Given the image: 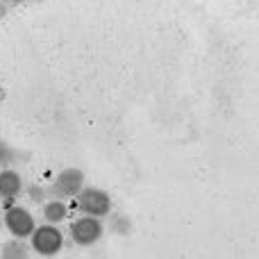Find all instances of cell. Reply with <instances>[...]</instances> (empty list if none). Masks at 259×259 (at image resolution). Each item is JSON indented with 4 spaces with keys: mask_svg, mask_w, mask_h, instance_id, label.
<instances>
[{
    "mask_svg": "<svg viewBox=\"0 0 259 259\" xmlns=\"http://www.w3.org/2000/svg\"><path fill=\"white\" fill-rule=\"evenodd\" d=\"M27 246L34 255L39 257H55L62 252L64 243H66V237H64L62 228L59 225H48V223H41L34 228V232L30 234L27 239Z\"/></svg>",
    "mask_w": 259,
    "mask_h": 259,
    "instance_id": "obj_1",
    "label": "cell"
},
{
    "mask_svg": "<svg viewBox=\"0 0 259 259\" xmlns=\"http://www.w3.org/2000/svg\"><path fill=\"white\" fill-rule=\"evenodd\" d=\"M75 207L80 209L82 216H94V219H107L112 214V196L105 189L98 187H84L75 196Z\"/></svg>",
    "mask_w": 259,
    "mask_h": 259,
    "instance_id": "obj_2",
    "label": "cell"
},
{
    "mask_svg": "<svg viewBox=\"0 0 259 259\" xmlns=\"http://www.w3.org/2000/svg\"><path fill=\"white\" fill-rule=\"evenodd\" d=\"M3 225L12 234V239L27 241L36 228V219L25 205H7L3 209Z\"/></svg>",
    "mask_w": 259,
    "mask_h": 259,
    "instance_id": "obj_3",
    "label": "cell"
},
{
    "mask_svg": "<svg viewBox=\"0 0 259 259\" xmlns=\"http://www.w3.org/2000/svg\"><path fill=\"white\" fill-rule=\"evenodd\" d=\"M105 234V223L94 216H77L68 225V237L77 248H91L103 239Z\"/></svg>",
    "mask_w": 259,
    "mask_h": 259,
    "instance_id": "obj_4",
    "label": "cell"
},
{
    "mask_svg": "<svg viewBox=\"0 0 259 259\" xmlns=\"http://www.w3.org/2000/svg\"><path fill=\"white\" fill-rule=\"evenodd\" d=\"M84 187V173L75 166H68L55 175L53 184L48 187V193L57 200H68V198H75Z\"/></svg>",
    "mask_w": 259,
    "mask_h": 259,
    "instance_id": "obj_5",
    "label": "cell"
},
{
    "mask_svg": "<svg viewBox=\"0 0 259 259\" xmlns=\"http://www.w3.org/2000/svg\"><path fill=\"white\" fill-rule=\"evenodd\" d=\"M25 191V180L12 166L0 168V200L3 202H14L16 198L23 196Z\"/></svg>",
    "mask_w": 259,
    "mask_h": 259,
    "instance_id": "obj_6",
    "label": "cell"
},
{
    "mask_svg": "<svg viewBox=\"0 0 259 259\" xmlns=\"http://www.w3.org/2000/svg\"><path fill=\"white\" fill-rule=\"evenodd\" d=\"M68 219V205L66 200H57V198H50L41 205V221L48 225H62Z\"/></svg>",
    "mask_w": 259,
    "mask_h": 259,
    "instance_id": "obj_7",
    "label": "cell"
},
{
    "mask_svg": "<svg viewBox=\"0 0 259 259\" xmlns=\"http://www.w3.org/2000/svg\"><path fill=\"white\" fill-rule=\"evenodd\" d=\"M30 246L27 241H18V239H9L0 246V259H30Z\"/></svg>",
    "mask_w": 259,
    "mask_h": 259,
    "instance_id": "obj_8",
    "label": "cell"
},
{
    "mask_svg": "<svg viewBox=\"0 0 259 259\" xmlns=\"http://www.w3.org/2000/svg\"><path fill=\"white\" fill-rule=\"evenodd\" d=\"M16 159V152L12 150V148L7 146V143L0 139V168H5V166H9L12 161Z\"/></svg>",
    "mask_w": 259,
    "mask_h": 259,
    "instance_id": "obj_9",
    "label": "cell"
},
{
    "mask_svg": "<svg viewBox=\"0 0 259 259\" xmlns=\"http://www.w3.org/2000/svg\"><path fill=\"white\" fill-rule=\"evenodd\" d=\"M7 0H0V16H5V14H7Z\"/></svg>",
    "mask_w": 259,
    "mask_h": 259,
    "instance_id": "obj_10",
    "label": "cell"
},
{
    "mask_svg": "<svg viewBox=\"0 0 259 259\" xmlns=\"http://www.w3.org/2000/svg\"><path fill=\"white\" fill-rule=\"evenodd\" d=\"M9 5H21V3H27V0H7Z\"/></svg>",
    "mask_w": 259,
    "mask_h": 259,
    "instance_id": "obj_11",
    "label": "cell"
},
{
    "mask_svg": "<svg viewBox=\"0 0 259 259\" xmlns=\"http://www.w3.org/2000/svg\"><path fill=\"white\" fill-rule=\"evenodd\" d=\"M0 228H3V207H0Z\"/></svg>",
    "mask_w": 259,
    "mask_h": 259,
    "instance_id": "obj_12",
    "label": "cell"
}]
</instances>
